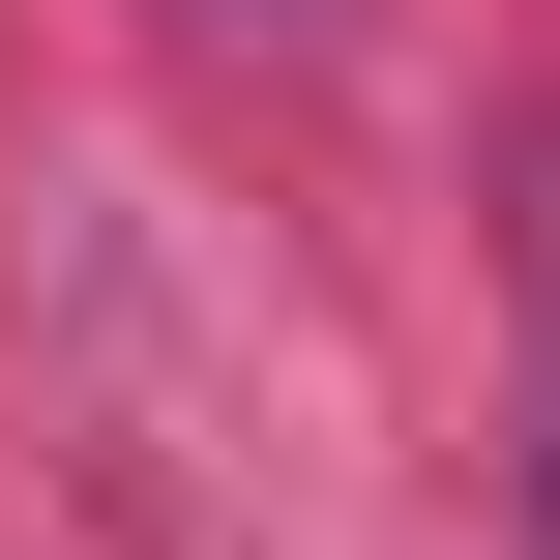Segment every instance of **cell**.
I'll list each match as a JSON object with an SVG mask.
<instances>
[{"mask_svg":"<svg viewBox=\"0 0 560 560\" xmlns=\"http://www.w3.org/2000/svg\"><path fill=\"white\" fill-rule=\"evenodd\" d=\"M532 472H560V443H532Z\"/></svg>","mask_w":560,"mask_h":560,"instance_id":"1","label":"cell"}]
</instances>
